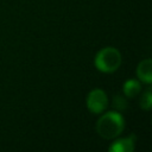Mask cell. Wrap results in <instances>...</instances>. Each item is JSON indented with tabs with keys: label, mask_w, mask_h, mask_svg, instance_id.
I'll return each instance as SVG.
<instances>
[{
	"label": "cell",
	"mask_w": 152,
	"mask_h": 152,
	"mask_svg": "<svg viewBox=\"0 0 152 152\" xmlns=\"http://www.w3.org/2000/svg\"><path fill=\"white\" fill-rule=\"evenodd\" d=\"M121 53L118 49L113 48V46H107L101 49L94 59V64L96 66L97 70H100L101 72H114L115 70L119 69V66L121 65Z\"/></svg>",
	"instance_id": "7a4b0ae2"
},
{
	"label": "cell",
	"mask_w": 152,
	"mask_h": 152,
	"mask_svg": "<svg viewBox=\"0 0 152 152\" xmlns=\"http://www.w3.org/2000/svg\"><path fill=\"white\" fill-rule=\"evenodd\" d=\"M140 90H141L140 82L137 80H133V78L127 80L122 87V91L126 97H134L140 93Z\"/></svg>",
	"instance_id": "8992f818"
},
{
	"label": "cell",
	"mask_w": 152,
	"mask_h": 152,
	"mask_svg": "<svg viewBox=\"0 0 152 152\" xmlns=\"http://www.w3.org/2000/svg\"><path fill=\"white\" fill-rule=\"evenodd\" d=\"M87 108L93 114H100L102 113L107 106H108V97L107 94L102 89H93L88 95L86 100Z\"/></svg>",
	"instance_id": "3957f363"
},
{
	"label": "cell",
	"mask_w": 152,
	"mask_h": 152,
	"mask_svg": "<svg viewBox=\"0 0 152 152\" xmlns=\"http://www.w3.org/2000/svg\"><path fill=\"white\" fill-rule=\"evenodd\" d=\"M125 128V120L122 115L114 110L103 114L96 124V132L104 139H113L121 134Z\"/></svg>",
	"instance_id": "6da1fadb"
},
{
	"label": "cell",
	"mask_w": 152,
	"mask_h": 152,
	"mask_svg": "<svg viewBox=\"0 0 152 152\" xmlns=\"http://www.w3.org/2000/svg\"><path fill=\"white\" fill-rule=\"evenodd\" d=\"M134 147H135V137L129 135V137L120 138L113 141L108 151L109 152H133Z\"/></svg>",
	"instance_id": "277c9868"
},
{
	"label": "cell",
	"mask_w": 152,
	"mask_h": 152,
	"mask_svg": "<svg viewBox=\"0 0 152 152\" xmlns=\"http://www.w3.org/2000/svg\"><path fill=\"white\" fill-rule=\"evenodd\" d=\"M139 104L145 110H150L152 108V90H151V88H147L146 90L142 91V95L140 96V100H139Z\"/></svg>",
	"instance_id": "52a82bcc"
},
{
	"label": "cell",
	"mask_w": 152,
	"mask_h": 152,
	"mask_svg": "<svg viewBox=\"0 0 152 152\" xmlns=\"http://www.w3.org/2000/svg\"><path fill=\"white\" fill-rule=\"evenodd\" d=\"M113 106L116 108V109H126L127 108V100H126V96L124 95H116L114 99H113Z\"/></svg>",
	"instance_id": "ba28073f"
},
{
	"label": "cell",
	"mask_w": 152,
	"mask_h": 152,
	"mask_svg": "<svg viewBox=\"0 0 152 152\" xmlns=\"http://www.w3.org/2000/svg\"><path fill=\"white\" fill-rule=\"evenodd\" d=\"M137 75L140 81L146 84H151L152 82V61L150 58L142 59L137 66Z\"/></svg>",
	"instance_id": "5b68a950"
}]
</instances>
